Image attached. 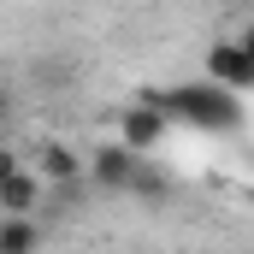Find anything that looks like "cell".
<instances>
[{
    "instance_id": "5",
    "label": "cell",
    "mask_w": 254,
    "mask_h": 254,
    "mask_svg": "<svg viewBox=\"0 0 254 254\" xmlns=\"http://www.w3.org/2000/svg\"><path fill=\"white\" fill-rule=\"evenodd\" d=\"M36 178H42L48 190H77V184L89 178V160H83L77 148H65V142H48L42 160H36Z\"/></svg>"
},
{
    "instance_id": "7",
    "label": "cell",
    "mask_w": 254,
    "mask_h": 254,
    "mask_svg": "<svg viewBox=\"0 0 254 254\" xmlns=\"http://www.w3.org/2000/svg\"><path fill=\"white\" fill-rule=\"evenodd\" d=\"M42 219H0V254H42Z\"/></svg>"
},
{
    "instance_id": "6",
    "label": "cell",
    "mask_w": 254,
    "mask_h": 254,
    "mask_svg": "<svg viewBox=\"0 0 254 254\" xmlns=\"http://www.w3.org/2000/svg\"><path fill=\"white\" fill-rule=\"evenodd\" d=\"M42 195H48V184H42L30 166H24L18 178H6V184H0V219H36Z\"/></svg>"
},
{
    "instance_id": "8",
    "label": "cell",
    "mask_w": 254,
    "mask_h": 254,
    "mask_svg": "<svg viewBox=\"0 0 254 254\" xmlns=\"http://www.w3.org/2000/svg\"><path fill=\"white\" fill-rule=\"evenodd\" d=\"M18 172H24V160H18V148H6V142H0V184H6V178H18Z\"/></svg>"
},
{
    "instance_id": "2",
    "label": "cell",
    "mask_w": 254,
    "mask_h": 254,
    "mask_svg": "<svg viewBox=\"0 0 254 254\" xmlns=\"http://www.w3.org/2000/svg\"><path fill=\"white\" fill-rule=\"evenodd\" d=\"M172 136V119L148 101V95H136L130 107H119V142H125L130 154H142V160H154V148Z\"/></svg>"
},
{
    "instance_id": "9",
    "label": "cell",
    "mask_w": 254,
    "mask_h": 254,
    "mask_svg": "<svg viewBox=\"0 0 254 254\" xmlns=\"http://www.w3.org/2000/svg\"><path fill=\"white\" fill-rule=\"evenodd\" d=\"M6 119H12V89L0 83V130H6Z\"/></svg>"
},
{
    "instance_id": "10",
    "label": "cell",
    "mask_w": 254,
    "mask_h": 254,
    "mask_svg": "<svg viewBox=\"0 0 254 254\" xmlns=\"http://www.w3.org/2000/svg\"><path fill=\"white\" fill-rule=\"evenodd\" d=\"M237 48H243V54L254 60V24H243V36H237Z\"/></svg>"
},
{
    "instance_id": "4",
    "label": "cell",
    "mask_w": 254,
    "mask_h": 254,
    "mask_svg": "<svg viewBox=\"0 0 254 254\" xmlns=\"http://www.w3.org/2000/svg\"><path fill=\"white\" fill-rule=\"evenodd\" d=\"M201 77L213 89H225V95H254V60L237 48V36H225V42L207 48V71Z\"/></svg>"
},
{
    "instance_id": "3",
    "label": "cell",
    "mask_w": 254,
    "mask_h": 254,
    "mask_svg": "<svg viewBox=\"0 0 254 254\" xmlns=\"http://www.w3.org/2000/svg\"><path fill=\"white\" fill-rule=\"evenodd\" d=\"M142 154H130L125 142H101L95 154H89V184L95 190H107V195H130L136 190V178H142Z\"/></svg>"
},
{
    "instance_id": "1",
    "label": "cell",
    "mask_w": 254,
    "mask_h": 254,
    "mask_svg": "<svg viewBox=\"0 0 254 254\" xmlns=\"http://www.w3.org/2000/svg\"><path fill=\"white\" fill-rule=\"evenodd\" d=\"M142 95L172 119V130H195V136H237V130L249 125L243 95H225V89H213L207 77L166 83V89H142Z\"/></svg>"
}]
</instances>
